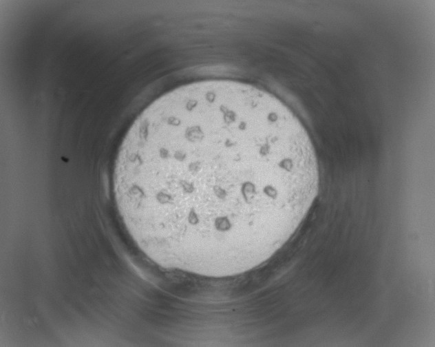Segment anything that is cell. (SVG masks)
<instances>
[{
    "label": "cell",
    "instance_id": "cell-1",
    "mask_svg": "<svg viewBox=\"0 0 435 347\" xmlns=\"http://www.w3.org/2000/svg\"><path fill=\"white\" fill-rule=\"evenodd\" d=\"M311 139L279 98L232 80L164 94L137 117L114 189L140 249L162 269L236 276L272 257L317 196Z\"/></svg>",
    "mask_w": 435,
    "mask_h": 347
}]
</instances>
